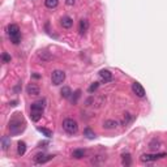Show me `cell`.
Masks as SVG:
<instances>
[{"label":"cell","mask_w":167,"mask_h":167,"mask_svg":"<svg viewBox=\"0 0 167 167\" xmlns=\"http://www.w3.org/2000/svg\"><path fill=\"white\" fill-rule=\"evenodd\" d=\"M21 114H16V116L9 121V131L12 135H19L25 129V121L22 120V116L20 118Z\"/></svg>","instance_id":"6da1fadb"},{"label":"cell","mask_w":167,"mask_h":167,"mask_svg":"<svg viewBox=\"0 0 167 167\" xmlns=\"http://www.w3.org/2000/svg\"><path fill=\"white\" fill-rule=\"evenodd\" d=\"M8 35L11 38V42L13 44H19L21 42V33H20V28L16 24L8 25Z\"/></svg>","instance_id":"7a4b0ae2"},{"label":"cell","mask_w":167,"mask_h":167,"mask_svg":"<svg viewBox=\"0 0 167 167\" xmlns=\"http://www.w3.org/2000/svg\"><path fill=\"white\" fill-rule=\"evenodd\" d=\"M63 129L67 133H69V135H74V133H77V131H78V124H77V121L73 120V119H65V120L63 121Z\"/></svg>","instance_id":"3957f363"},{"label":"cell","mask_w":167,"mask_h":167,"mask_svg":"<svg viewBox=\"0 0 167 167\" xmlns=\"http://www.w3.org/2000/svg\"><path fill=\"white\" fill-rule=\"evenodd\" d=\"M65 80V73L63 71H60V69H56V71H54L52 73H51V81H52L54 85H60V84H63Z\"/></svg>","instance_id":"277c9868"},{"label":"cell","mask_w":167,"mask_h":167,"mask_svg":"<svg viewBox=\"0 0 167 167\" xmlns=\"http://www.w3.org/2000/svg\"><path fill=\"white\" fill-rule=\"evenodd\" d=\"M166 157V153H158V154H142L141 155V161L142 162H153V161H157V159H161V158Z\"/></svg>","instance_id":"5b68a950"},{"label":"cell","mask_w":167,"mask_h":167,"mask_svg":"<svg viewBox=\"0 0 167 167\" xmlns=\"http://www.w3.org/2000/svg\"><path fill=\"white\" fill-rule=\"evenodd\" d=\"M132 90H133V93L136 94L137 97H140V98L145 97V89H144L142 85H141L140 82H133L132 84Z\"/></svg>","instance_id":"8992f818"},{"label":"cell","mask_w":167,"mask_h":167,"mask_svg":"<svg viewBox=\"0 0 167 167\" xmlns=\"http://www.w3.org/2000/svg\"><path fill=\"white\" fill-rule=\"evenodd\" d=\"M51 159H54V155H44V154H42V153H39V154H37L34 157V162L38 164L46 163V162L51 161Z\"/></svg>","instance_id":"52a82bcc"},{"label":"cell","mask_w":167,"mask_h":167,"mask_svg":"<svg viewBox=\"0 0 167 167\" xmlns=\"http://www.w3.org/2000/svg\"><path fill=\"white\" fill-rule=\"evenodd\" d=\"M44 107H46V99H39V101H37V102H34L31 105V111L43 112Z\"/></svg>","instance_id":"ba28073f"},{"label":"cell","mask_w":167,"mask_h":167,"mask_svg":"<svg viewBox=\"0 0 167 167\" xmlns=\"http://www.w3.org/2000/svg\"><path fill=\"white\" fill-rule=\"evenodd\" d=\"M26 93L29 95H38L40 93V89L37 84H29L28 86H26Z\"/></svg>","instance_id":"9c48e42d"},{"label":"cell","mask_w":167,"mask_h":167,"mask_svg":"<svg viewBox=\"0 0 167 167\" xmlns=\"http://www.w3.org/2000/svg\"><path fill=\"white\" fill-rule=\"evenodd\" d=\"M87 30H89V21L85 20V19H82L80 21V25H78V31H80L81 35H85Z\"/></svg>","instance_id":"30bf717a"},{"label":"cell","mask_w":167,"mask_h":167,"mask_svg":"<svg viewBox=\"0 0 167 167\" xmlns=\"http://www.w3.org/2000/svg\"><path fill=\"white\" fill-rule=\"evenodd\" d=\"M99 76L102 78L105 82H110L112 80V73L108 69H102V71H99Z\"/></svg>","instance_id":"8fae6325"},{"label":"cell","mask_w":167,"mask_h":167,"mask_svg":"<svg viewBox=\"0 0 167 167\" xmlns=\"http://www.w3.org/2000/svg\"><path fill=\"white\" fill-rule=\"evenodd\" d=\"M72 25H73V20H72L69 16H64L62 19V26L64 29H71Z\"/></svg>","instance_id":"7c38bea8"},{"label":"cell","mask_w":167,"mask_h":167,"mask_svg":"<svg viewBox=\"0 0 167 167\" xmlns=\"http://www.w3.org/2000/svg\"><path fill=\"white\" fill-rule=\"evenodd\" d=\"M119 125V121L118 120H106L103 123V127L106 129H115V128Z\"/></svg>","instance_id":"4fadbf2b"},{"label":"cell","mask_w":167,"mask_h":167,"mask_svg":"<svg viewBox=\"0 0 167 167\" xmlns=\"http://www.w3.org/2000/svg\"><path fill=\"white\" fill-rule=\"evenodd\" d=\"M17 153H19V155H24L26 153V144L24 141H19V144H17Z\"/></svg>","instance_id":"5bb4252c"},{"label":"cell","mask_w":167,"mask_h":167,"mask_svg":"<svg viewBox=\"0 0 167 167\" xmlns=\"http://www.w3.org/2000/svg\"><path fill=\"white\" fill-rule=\"evenodd\" d=\"M72 157L76 158V159H81V158L85 157V150H84V149H76V150H73V153H72Z\"/></svg>","instance_id":"9a60e30c"},{"label":"cell","mask_w":167,"mask_h":167,"mask_svg":"<svg viewBox=\"0 0 167 167\" xmlns=\"http://www.w3.org/2000/svg\"><path fill=\"white\" fill-rule=\"evenodd\" d=\"M60 94H62L63 98H69V97H71L73 93H72L71 87H68V86H63V87H62V90H60Z\"/></svg>","instance_id":"2e32d148"},{"label":"cell","mask_w":167,"mask_h":167,"mask_svg":"<svg viewBox=\"0 0 167 167\" xmlns=\"http://www.w3.org/2000/svg\"><path fill=\"white\" fill-rule=\"evenodd\" d=\"M9 146H11V139L8 136H3V139H1V149L3 150H8Z\"/></svg>","instance_id":"e0dca14e"},{"label":"cell","mask_w":167,"mask_h":167,"mask_svg":"<svg viewBox=\"0 0 167 167\" xmlns=\"http://www.w3.org/2000/svg\"><path fill=\"white\" fill-rule=\"evenodd\" d=\"M59 4V0H44V5L48 8V9H54L56 8Z\"/></svg>","instance_id":"ac0fdd59"},{"label":"cell","mask_w":167,"mask_h":167,"mask_svg":"<svg viewBox=\"0 0 167 167\" xmlns=\"http://www.w3.org/2000/svg\"><path fill=\"white\" fill-rule=\"evenodd\" d=\"M40 118H42V112H39V111H30V119L33 121H38Z\"/></svg>","instance_id":"d6986e66"},{"label":"cell","mask_w":167,"mask_h":167,"mask_svg":"<svg viewBox=\"0 0 167 167\" xmlns=\"http://www.w3.org/2000/svg\"><path fill=\"white\" fill-rule=\"evenodd\" d=\"M121 161H123V164L124 166H131V163H132V159H131V155L128 154H123L121 155Z\"/></svg>","instance_id":"ffe728a7"},{"label":"cell","mask_w":167,"mask_h":167,"mask_svg":"<svg viewBox=\"0 0 167 167\" xmlns=\"http://www.w3.org/2000/svg\"><path fill=\"white\" fill-rule=\"evenodd\" d=\"M38 132H40L42 133V135H43V136H46L47 139H50V137H52V132H51V131L50 129H47V128H38Z\"/></svg>","instance_id":"44dd1931"},{"label":"cell","mask_w":167,"mask_h":167,"mask_svg":"<svg viewBox=\"0 0 167 167\" xmlns=\"http://www.w3.org/2000/svg\"><path fill=\"white\" fill-rule=\"evenodd\" d=\"M84 136H86V139L91 140V139H94V137H95V133L90 129V128H86V129L84 131Z\"/></svg>","instance_id":"7402d4cb"},{"label":"cell","mask_w":167,"mask_h":167,"mask_svg":"<svg viewBox=\"0 0 167 167\" xmlns=\"http://www.w3.org/2000/svg\"><path fill=\"white\" fill-rule=\"evenodd\" d=\"M159 145H161V142H159L158 140H153L152 142H150V146H149V148L152 149V150H157V149L159 148Z\"/></svg>","instance_id":"603a6c76"},{"label":"cell","mask_w":167,"mask_h":167,"mask_svg":"<svg viewBox=\"0 0 167 167\" xmlns=\"http://www.w3.org/2000/svg\"><path fill=\"white\" fill-rule=\"evenodd\" d=\"M98 86H99V82H94V84H91V85H90L89 86V93H94V91H95L97 89H98Z\"/></svg>","instance_id":"cb8c5ba5"},{"label":"cell","mask_w":167,"mask_h":167,"mask_svg":"<svg viewBox=\"0 0 167 167\" xmlns=\"http://www.w3.org/2000/svg\"><path fill=\"white\" fill-rule=\"evenodd\" d=\"M1 59H3V62H4V63H11V56L8 55L7 52H4V54H3Z\"/></svg>","instance_id":"d4e9b609"},{"label":"cell","mask_w":167,"mask_h":167,"mask_svg":"<svg viewBox=\"0 0 167 167\" xmlns=\"http://www.w3.org/2000/svg\"><path fill=\"white\" fill-rule=\"evenodd\" d=\"M80 93H81L80 90H77V91H76V93H74V98H73V97H72V102H73V103H76V102H77L78 97H80Z\"/></svg>","instance_id":"484cf974"},{"label":"cell","mask_w":167,"mask_h":167,"mask_svg":"<svg viewBox=\"0 0 167 167\" xmlns=\"http://www.w3.org/2000/svg\"><path fill=\"white\" fill-rule=\"evenodd\" d=\"M74 1H76V0H65V4H67V5H73L74 4Z\"/></svg>","instance_id":"4316f807"},{"label":"cell","mask_w":167,"mask_h":167,"mask_svg":"<svg viewBox=\"0 0 167 167\" xmlns=\"http://www.w3.org/2000/svg\"><path fill=\"white\" fill-rule=\"evenodd\" d=\"M9 105L15 107V106H17V101H12V102H9Z\"/></svg>","instance_id":"83f0119b"}]
</instances>
